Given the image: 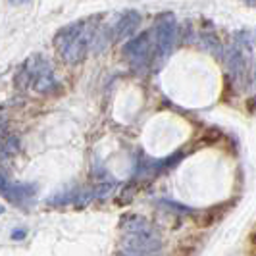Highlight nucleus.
<instances>
[{
	"instance_id": "nucleus-1",
	"label": "nucleus",
	"mask_w": 256,
	"mask_h": 256,
	"mask_svg": "<svg viewBox=\"0 0 256 256\" xmlns=\"http://www.w3.org/2000/svg\"><path fill=\"white\" fill-rule=\"evenodd\" d=\"M94 20H79L72 26L64 27L54 37V46L60 50L66 64L83 62L85 54L92 44V38L98 27L92 26Z\"/></svg>"
},
{
	"instance_id": "nucleus-2",
	"label": "nucleus",
	"mask_w": 256,
	"mask_h": 256,
	"mask_svg": "<svg viewBox=\"0 0 256 256\" xmlns=\"http://www.w3.org/2000/svg\"><path fill=\"white\" fill-rule=\"evenodd\" d=\"M178 20L172 12L160 14L154 26V56L158 60V64H164L170 54L176 48L178 42Z\"/></svg>"
},
{
	"instance_id": "nucleus-3",
	"label": "nucleus",
	"mask_w": 256,
	"mask_h": 256,
	"mask_svg": "<svg viewBox=\"0 0 256 256\" xmlns=\"http://www.w3.org/2000/svg\"><path fill=\"white\" fill-rule=\"evenodd\" d=\"M150 48H152L150 33H141V35H137V37L129 38L128 44H124V48H122V54H124V58L128 60L129 64L139 68V66L146 64Z\"/></svg>"
},
{
	"instance_id": "nucleus-4",
	"label": "nucleus",
	"mask_w": 256,
	"mask_h": 256,
	"mask_svg": "<svg viewBox=\"0 0 256 256\" xmlns=\"http://www.w3.org/2000/svg\"><path fill=\"white\" fill-rule=\"evenodd\" d=\"M120 246H128L144 254H158L162 248V241L158 233H124Z\"/></svg>"
},
{
	"instance_id": "nucleus-5",
	"label": "nucleus",
	"mask_w": 256,
	"mask_h": 256,
	"mask_svg": "<svg viewBox=\"0 0 256 256\" xmlns=\"http://www.w3.org/2000/svg\"><path fill=\"white\" fill-rule=\"evenodd\" d=\"M141 26V14L131 10V12L122 14L118 22L112 27V40H124V38L133 37V33Z\"/></svg>"
},
{
	"instance_id": "nucleus-6",
	"label": "nucleus",
	"mask_w": 256,
	"mask_h": 256,
	"mask_svg": "<svg viewBox=\"0 0 256 256\" xmlns=\"http://www.w3.org/2000/svg\"><path fill=\"white\" fill-rule=\"evenodd\" d=\"M33 87L37 89V92H48V90H54V87H56L54 72H52V68L44 60L40 62L37 74L33 77Z\"/></svg>"
},
{
	"instance_id": "nucleus-7",
	"label": "nucleus",
	"mask_w": 256,
	"mask_h": 256,
	"mask_svg": "<svg viewBox=\"0 0 256 256\" xmlns=\"http://www.w3.org/2000/svg\"><path fill=\"white\" fill-rule=\"evenodd\" d=\"M37 192V185L33 183H10V187L2 192L10 202H24L27 198H31Z\"/></svg>"
},
{
	"instance_id": "nucleus-8",
	"label": "nucleus",
	"mask_w": 256,
	"mask_h": 256,
	"mask_svg": "<svg viewBox=\"0 0 256 256\" xmlns=\"http://www.w3.org/2000/svg\"><path fill=\"white\" fill-rule=\"evenodd\" d=\"M120 228L124 233H158L152 224L142 216H126L122 220Z\"/></svg>"
},
{
	"instance_id": "nucleus-9",
	"label": "nucleus",
	"mask_w": 256,
	"mask_h": 256,
	"mask_svg": "<svg viewBox=\"0 0 256 256\" xmlns=\"http://www.w3.org/2000/svg\"><path fill=\"white\" fill-rule=\"evenodd\" d=\"M200 42H202V46H204L206 50L210 52L212 56H216V58H222V44H220L218 37L214 35V33H204L202 37H200Z\"/></svg>"
},
{
	"instance_id": "nucleus-10",
	"label": "nucleus",
	"mask_w": 256,
	"mask_h": 256,
	"mask_svg": "<svg viewBox=\"0 0 256 256\" xmlns=\"http://www.w3.org/2000/svg\"><path fill=\"white\" fill-rule=\"evenodd\" d=\"M8 187H10V181H8V178H6V176L0 172V194L6 191Z\"/></svg>"
},
{
	"instance_id": "nucleus-11",
	"label": "nucleus",
	"mask_w": 256,
	"mask_h": 256,
	"mask_svg": "<svg viewBox=\"0 0 256 256\" xmlns=\"http://www.w3.org/2000/svg\"><path fill=\"white\" fill-rule=\"evenodd\" d=\"M24 237H26V230H16L12 233L14 241H20V239H24Z\"/></svg>"
},
{
	"instance_id": "nucleus-12",
	"label": "nucleus",
	"mask_w": 256,
	"mask_h": 256,
	"mask_svg": "<svg viewBox=\"0 0 256 256\" xmlns=\"http://www.w3.org/2000/svg\"><path fill=\"white\" fill-rule=\"evenodd\" d=\"M246 6H250V8H256V0H243Z\"/></svg>"
},
{
	"instance_id": "nucleus-13",
	"label": "nucleus",
	"mask_w": 256,
	"mask_h": 256,
	"mask_svg": "<svg viewBox=\"0 0 256 256\" xmlns=\"http://www.w3.org/2000/svg\"><path fill=\"white\" fill-rule=\"evenodd\" d=\"M252 79H254V83H256V62H254V70H252Z\"/></svg>"
},
{
	"instance_id": "nucleus-14",
	"label": "nucleus",
	"mask_w": 256,
	"mask_h": 256,
	"mask_svg": "<svg viewBox=\"0 0 256 256\" xmlns=\"http://www.w3.org/2000/svg\"><path fill=\"white\" fill-rule=\"evenodd\" d=\"M2 129H4V122H2V118H0V133H2Z\"/></svg>"
},
{
	"instance_id": "nucleus-15",
	"label": "nucleus",
	"mask_w": 256,
	"mask_h": 256,
	"mask_svg": "<svg viewBox=\"0 0 256 256\" xmlns=\"http://www.w3.org/2000/svg\"><path fill=\"white\" fill-rule=\"evenodd\" d=\"M2 212H4V208H2V206H0V214H2Z\"/></svg>"
},
{
	"instance_id": "nucleus-16",
	"label": "nucleus",
	"mask_w": 256,
	"mask_h": 256,
	"mask_svg": "<svg viewBox=\"0 0 256 256\" xmlns=\"http://www.w3.org/2000/svg\"><path fill=\"white\" fill-rule=\"evenodd\" d=\"M152 256H158V254H152Z\"/></svg>"
}]
</instances>
